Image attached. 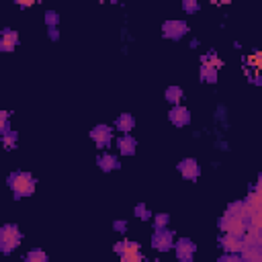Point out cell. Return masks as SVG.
I'll return each instance as SVG.
<instances>
[{"instance_id":"33","label":"cell","mask_w":262,"mask_h":262,"mask_svg":"<svg viewBox=\"0 0 262 262\" xmlns=\"http://www.w3.org/2000/svg\"><path fill=\"white\" fill-rule=\"evenodd\" d=\"M256 188H262V172L258 174V180H256Z\"/></svg>"},{"instance_id":"10","label":"cell","mask_w":262,"mask_h":262,"mask_svg":"<svg viewBox=\"0 0 262 262\" xmlns=\"http://www.w3.org/2000/svg\"><path fill=\"white\" fill-rule=\"evenodd\" d=\"M219 246L225 250V254H239L242 248H244V242H242V237L223 233V235L219 237Z\"/></svg>"},{"instance_id":"31","label":"cell","mask_w":262,"mask_h":262,"mask_svg":"<svg viewBox=\"0 0 262 262\" xmlns=\"http://www.w3.org/2000/svg\"><path fill=\"white\" fill-rule=\"evenodd\" d=\"M113 227H115L117 231H125V227H127V221H115V223H113Z\"/></svg>"},{"instance_id":"14","label":"cell","mask_w":262,"mask_h":262,"mask_svg":"<svg viewBox=\"0 0 262 262\" xmlns=\"http://www.w3.org/2000/svg\"><path fill=\"white\" fill-rule=\"evenodd\" d=\"M96 164H98V168H100L102 172H111V170H119V168H121L119 160H117L115 156H111V154H100L98 160H96Z\"/></svg>"},{"instance_id":"23","label":"cell","mask_w":262,"mask_h":262,"mask_svg":"<svg viewBox=\"0 0 262 262\" xmlns=\"http://www.w3.org/2000/svg\"><path fill=\"white\" fill-rule=\"evenodd\" d=\"M256 254H262V248H260V246H244L242 252H239V258L246 260V258H252V256H256Z\"/></svg>"},{"instance_id":"2","label":"cell","mask_w":262,"mask_h":262,"mask_svg":"<svg viewBox=\"0 0 262 262\" xmlns=\"http://www.w3.org/2000/svg\"><path fill=\"white\" fill-rule=\"evenodd\" d=\"M23 239L20 229L14 223H6L0 227V252L2 254H10Z\"/></svg>"},{"instance_id":"7","label":"cell","mask_w":262,"mask_h":262,"mask_svg":"<svg viewBox=\"0 0 262 262\" xmlns=\"http://www.w3.org/2000/svg\"><path fill=\"white\" fill-rule=\"evenodd\" d=\"M90 137L96 143V147H106L111 143V139H113V129L108 125H96L90 131Z\"/></svg>"},{"instance_id":"30","label":"cell","mask_w":262,"mask_h":262,"mask_svg":"<svg viewBox=\"0 0 262 262\" xmlns=\"http://www.w3.org/2000/svg\"><path fill=\"white\" fill-rule=\"evenodd\" d=\"M217 262H244L237 254H225V256H221Z\"/></svg>"},{"instance_id":"3","label":"cell","mask_w":262,"mask_h":262,"mask_svg":"<svg viewBox=\"0 0 262 262\" xmlns=\"http://www.w3.org/2000/svg\"><path fill=\"white\" fill-rule=\"evenodd\" d=\"M113 250L121 256V262H145L141 252H139L137 242H117L113 246Z\"/></svg>"},{"instance_id":"32","label":"cell","mask_w":262,"mask_h":262,"mask_svg":"<svg viewBox=\"0 0 262 262\" xmlns=\"http://www.w3.org/2000/svg\"><path fill=\"white\" fill-rule=\"evenodd\" d=\"M244 262H262V254H256V256H252V258H246Z\"/></svg>"},{"instance_id":"20","label":"cell","mask_w":262,"mask_h":262,"mask_svg":"<svg viewBox=\"0 0 262 262\" xmlns=\"http://www.w3.org/2000/svg\"><path fill=\"white\" fill-rule=\"evenodd\" d=\"M166 100L172 102L174 106H178L180 100H182V88H180V86H170V88H166Z\"/></svg>"},{"instance_id":"35","label":"cell","mask_w":262,"mask_h":262,"mask_svg":"<svg viewBox=\"0 0 262 262\" xmlns=\"http://www.w3.org/2000/svg\"><path fill=\"white\" fill-rule=\"evenodd\" d=\"M147 262H158V260H147Z\"/></svg>"},{"instance_id":"17","label":"cell","mask_w":262,"mask_h":262,"mask_svg":"<svg viewBox=\"0 0 262 262\" xmlns=\"http://www.w3.org/2000/svg\"><path fill=\"white\" fill-rule=\"evenodd\" d=\"M201 80L203 82H217V68L213 63H209L207 57H203V66H201Z\"/></svg>"},{"instance_id":"24","label":"cell","mask_w":262,"mask_h":262,"mask_svg":"<svg viewBox=\"0 0 262 262\" xmlns=\"http://www.w3.org/2000/svg\"><path fill=\"white\" fill-rule=\"evenodd\" d=\"M168 221H170V215L168 213H158L154 217V229H166Z\"/></svg>"},{"instance_id":"11","label":"cell","mask_w":262,"mask_h":262,"mask_svg":"<svg viewBox=\"0 0 262 262\" xmlns=\"http://www.w3.org/2000/svg\"><path fill=\"white\" fill-rule=\"evenodd\" d=\"M168 119L176 127H186L190 123V113H188V108H184V106L178 104V106H172V111L168 113Z\"/></svg>"},{"instance_id":"34","label":"cell","mask_w":262,"mask_h":262,"mask_svg":"<svg viewBox=\"0 0 262 262\" xmlns=\"http://www.w3.org/2000/svg\"><path fill=\"white\" fill-rule=\"evenodd\" d=\"M184 262H194V260H184Z\"/></svg>"},{"instance_id":"27","label":"cell","mask_w":262,"mask_h":262,"mask_svg":"<svg viewBox=\"0 0 262 262\" xmlns=\"http://www.w3.org/2000/svg\"><path fill=\"white\" fill-rule=\"evenodd\" d=\"M248 225H250V227H262V213L258 211V213L250 215V217H248Z\"/></svg>"},{"instance_id":"29","label":"cell","mask_w":262,"mask_h":262,"mask_svg":"<svg viewBox=\"0 0 262 262\" xmlns=\"http://www.w3.org/2000/svg\"><path fill=\"white\" fill-rule=\"evenodd\" d=\"M57 20H59V18H57V14H55V12H47V14H45V23H47V27H49V29H55Z\"/></svg>"},{"instance_id":"22","label":"cell","mask_w":262,"mask_h":262,"mask_svg":"<svg viewBox=\"0 0 262 262\" xmlns=\"http://www.w3.org/2000/svg\"><path fill=\"white\" fill-rule=\"evenodd\" d=\"M16 131H8V133H4L2 135V143H4V147L6 149H14L16 147Z\"/></svg>"},{"instance_id":"28","label":"cell","mask_w":262,"mask_h":262,"mask_svg":"<svg viewBox=\"0 0 262 262\" xmlns=\"http://www.w3.org/2000/svg\"><path fill=\"white\" fill-rule=\"evenodd\" d=\"M182 8H184V12H196L201 6H199V2H194V0H184V2H182Z\"/></svg>"},{"instance_id":"26","label":"cell","mask_w":262,"mask_h":262,"mask_svg":"<svg viewBox=\"0 0 262 262\" xmlns=\"http://www.w3.org/2000/svg\"><path fill=\"white\" fill-rule=\"evenodd\" d=\"M8 115H10V113H6V111H2V113H0V133H2V135L10 131V125H8Z\"/></svg>"},{"instance_id":"15","label":"cell","mask_w":262,"mask_h":262,"mask_svg":"<svg viewBox=\"0 0 262 262\" xmlns=\"http://www.w3.org/2000/svg\"><path fill=\"white\" fill-rule=\"evenodd\" d=\"M225 215H227V217H237V219L248 221L246 203H244V201H233V203H229V205H227V209H225Z\"/></svg>"},{"instance_id":"1","label":"cell","mask_w":262,"mask_h":262,"mask_svg":"<svg viewBox=\"0 0 262 262\" xmlns=\"http://www.w3.org/2000/svg\"><path fill=\"white\" fill-rule=\"evenodd\" d=\"M6 182H8L10 190L14 192V199H23V196H29L35 192V178L29 172H23V170L12 172V174H8Z\"/></svg>"},{"instance_id":"8","label":"cell","mask_w":262,"mask_h":262,"mask_svg":"<svg viewBox=\"0 0 262 262\" xmlns=\"http://www.w3.org/2000/svg\"><path fill=\"white\" fill-rule=\"evenodd\" d=\"M174 248H176V258L180 260V262H184V260H192V254H194V242L192 239H188V237H180L176 244H174Z\"/></svg>"},{"instance_id":"12","label":"cell","mask_w":262,"mask_h":262,"mask_svg":"<svg viewBox=\"0 0 262 262\" xmlns=\"http://www.w3.org/2000/svg\"><path fill=\"white\" fill-rule=\"evenodd\" d=\"M18 45V33L12 29H4L2 37H0V49L2 51H12Z\"/></svg>"},{"instance_id":"6","label":"cell","mask_w":262,"mask_h":262,"mask_svg":"<svg viewBox=\"0 0 262 262\" xmlns=\"http://www.w3.org/2000/svg\"><path fill=\"white\" fill-rule=\"evenodd\" d=\"M151 246L160 252H168L170 248H174V233L170 229H156L151 235Z\"/></svg>"},{"instance_id":"16","label":"cell","mask_w":262,"mask_h":262,"mask_svg":"<svg viewBox=\"0 0 262 262\" xmlns=\"http://www.w3.org/2000/svg\"><path fill=\"white\" fill-rule=\"evenodd\" d=\"M117 145H119V151L123 156H133L135 154V147H137V141L131 135H123V137L117 139Z\"/></svg>"},{"instance_id":"21","label":"cell","mask_w":262,"mask_h":262,"mask_svg":"<svg viewBox=\"0 0 262 262\" xmlns=\"http://www.w3.org/2000/svg\"><path fill=\"white\" fill-rule=\"evenodd\" d=\"M25 262H49V260L43 250H31V252H27Z\"/></svg>"},{"instance_id":"4","label":"cell","mask_w":262,"mask_h":262,"mask_svg":"<svg viewBox=\"0 0 262 262\" xmlns=\"http://www.w3.org/2000/svg\"><path fill=\"white\" fill-rule=\"evenodd\" d=\"M217 225H219V229H221L223 233H229V235H235V237H242V235L246 233V229H248V225H246L244 219L227 217V215H223V217L217 221Z\"/></svg>"},{"instance_id":"19","label":"cell","mask_w":262,"mask_h":262,"mask_svg":"<svg viewBox=\"0 0 262 262\" xmlns=\"http://www.w3.org/2000/svg\"><path fill=\"white\" fill-rule=\"evenodd\" d=\"M246 203H248L254 211H260V213H262V188H256V186H254V188L248 192Z\"/></svg>"},{"instance_id":"9","label":"cell","mask_w":262,"mask_h":262,"mask_svg":"<svg viewBox=\"0 0 262 262\" xmlns=\"http://www.w3.org/2000/svg\"><path fill=\"white\" fill-rule=\"evenodd\" d=\"M178 172H180L186 180H194V178H199V174H201V166L196 164L194 158H184V160L178 164Z\"/></svg>"},{"instance_id":"5","label":"cell","mask_w":262,"mask_h":262,"mask_svg":"<svg viewBox=\"0 0 262 262\" xmlns=\"http://www.w3.org/2000/svg\"><path fill=\"white\" fill-rule=\"evenodd\" d=\"M162 33H164L166 39L176 41V39H180L188 33V25H186V20H166L162 25Z\"/></svg>"},{"instance_id":"13","label":"cell","mask_w":262,"mask_h":262,"mask_svg":"<svg viewBox=\"0 0 262 262\" xmlns=\"http://www.w3.org/2000/svg\"><path fill=\"white\" fill-rule=\"evenodd\" d=\"M244 246H260L262 248V227H250L246 229V233L242 235Z\"/></svg>"},{"instance_id":"18","label":"cell","mask_w":262,"mask_h":262,"mask_svg":"<svg viewBox=\"0 0 262 262\" xmlns=\"http://www.w3.org/2000/svg\"><path fill=\"white\" fill-rule=\"evenodd\" d=\"M115 127H117L119 131H123V135H129V131L135 127V119H133V115H129V113L119 115V119L115 121Z\"/></svg>"},{"instance_id":"25","label":"cell","mask_w":262,"mask_h":262,"mask_svg":"<svg viewBox=\"0 0 262 262\" xmlns=\"http://www.w3.org/2000/svg\"><path fill=\"white\" fill-rule=\"evenodd\" d=\"M135 215H137L139 219H143V221L151 217V213H149V209H147V207H145L143 203H139V205H135Z\"/></svg>"}]
</instances>
